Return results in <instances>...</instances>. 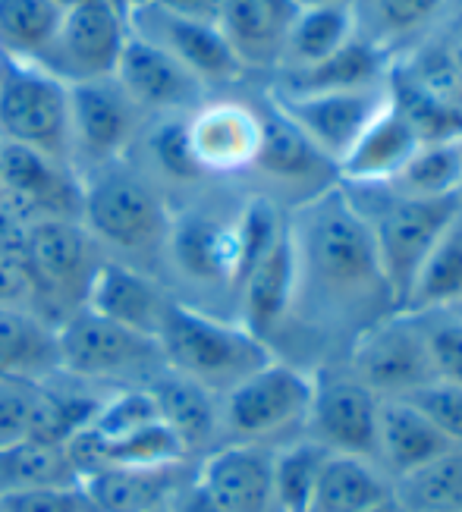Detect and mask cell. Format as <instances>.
I'll list each match as a JSON object with an SVG mask.
<instances>
[{
	"mask_svg": "<svg viewBox=\"0 0 462 512\" xmlns=\"http://www.w3.org/2000/svg\"><path fill=\"white\" fill-rule=\"evenodd\" d=\"M60 16L54 0H0V57L35 63L51 44Z\"/></svg>",
	"mask_w": 462,
	"mask_h": 512,
	"instance_id": "36",
	"label": "cell"
},
{
	"mask_svg": "<svg viewBox=\"0 0 462 512\" xmlns=\"http://www.w3.org/2000/svg\"><path fill=\"white\" fill-rule=\"evenodd\" d=\"M459 154H462V139H459ZM459 195H462V186H459Z\"/></svg>",
	"mask_w": 462,
	"mask_h": 512,
	"instance_id": "55",
	"label": "cell"
},
{
	"mask_svg": "<svg viewBox=\"0 0 462 512\" xmlns=\"http://www.w3.org/2000/svg\"><path fill=\"white\" fill-rule=\"evenodd\" d=\"M393 500L403 512H462V450L450 447L415 472L400 475Z\"/></svg>",
	"mask_w": 462,
	"mask_h": 512,
	"instance_id": "35",
	"label": "cell"
},
{
	"mask_svg": "<svg viewBox=\"0 0 462 512\" xmlns=\"http://www.w3.org/2000/svg\"><path fill=\"white\" fill-rule=\"evenodd\" d=\"M390 95L378 88H352V92H321V95H277L274 107L290 117L312 145L340 164L349 148L359 142L371 120L387 107Z\"/></svg>",
	"mask_w": 462,
	"mask_h": 512,
	"instance_id": "13",
	"label": "cell"
},
{
	"mask_svg": "<svg viewBox=\"0 0 462 512\" xmlns=\"http://www.w3.org/2000/svg\"><path fill=\"white\" fill-rule=\"evenodd\" d=\"M158 512H167V509H158Z\"/></svg>",
	"mask_w": 462,
	"mask_h": 512,
	"instance_id": "56",
	"label": "cell"
},
{
	"mask_svg": "<svg viewBox=\"0 0 462 512\" xmlns=\"http://www.w3.org/2000/svg\"><path fill=\"white\" fill-rule=\"evenodd\" d=\"M154 399L158 418L176 434L186 453H198L214 443L220 434V406L208 387L164 368L145 384Z\"/></svg>",
	"mask_w": 462,
	"mask_h": 512,
	"instance_id": "23",
	"label": "cell"
},
{
	"mask_svg": "<svg viewBox=\"0 0 462 512\" xmlns=\"http://www.w3.org/2000/svg\"><path fill=\"white\" fill-rule=\"evenodd\" d=\"M453 443L440 434L431 421L418 412L409 399L393 396L381 399L378 406V437H374V453H381L390 472L409 475L418 465L447 453Z\"/></svg>",
	"mask_w": 462,
	"mask_h": 512,
	"instance_id": "27",
	"label": "cell"
},
{
	"mask_svg": "<svg viewBox=\"0 0 462 512\" xmlns=\"http://www.w3.org/2000/svg\"><path fill=\"white\" fill-rule=\"evenodd\" d=\"M0 142L26 145L66 161L70 136V88L29 60L0 57Z\"/></svg>",
	"mask_w": 462,
	"mask_h": 512,
	"instance_id": "4",
	"label": "cell"
},
{
	"mask_svg": "<svg viewBox=\"0 0 462 512\" xmlns=\"http://www.w3.org/2000/svg\"><path fill=\"white\" fill-rule=\"evenodd\" d=\"M195 484L227 512H274V453L261 443H227L211 450Z\"/></svg>",
	"mask_w": 462,
	"mask_h": 512,
	"instance_id": "15",
	"label": "cell"
},
{
	"mask_svg": "<svg viewBox=\"0 0 462 512\" xmlns=\"http://www.w3.org/2000/svg\"><path fill=\"white\" fill-rule=\"evenodd\" d=\"M384 51L362 38H349L337 54H330L312 66L286 70L280 95H321V92H352L371 88L381 76Z\"/></svg>",
	"mask_w": 462,
	"mask_h": 512,
	"instance_id": "30",
	"label": "cell"
},
{
	"mask_svg": "<svg viewBox=\"0 0 462 512\" xmlns=\"http://www.w3.org/2000/svg\"><path fill=\"white\" fill-rule=\"evenodd\" d=\"M349 38H356V22H352L349 4H308L293 22L280 63H286V70L312 66L337 54Z\"/></svg>",
	"mask_w": 462,
	"mask_h": 512,
	"instance_id": "33",
	"label": "cell"
},
{
	"mask_svg": "<svg viewBox=\"0 0 462 512\" xmlns=\"http://www.w3.org/2000/svg\"><path fill=\"white\" fill-rule=\"evenodd\" d=\"M365 512H403V509L396 506V500L390 497V500H384V503H378V506H371V509H365Z\"/></svg>",
	"mask_w": 462,
	"mask_h": 512,
	"instance_id": "51",
	"label": "cell"
},
{
	"mask_svg": "<svg viewBox=\"0 0 462 512\" xmlns=\"http://www.w3.org/2000/svg\"><path fill=\"white\" fill-rule=\"evenodd\" d=\"M92 387L95 384L76 381L63 371L54 374L51 381L35 384L26 437L63 450L79 431L92 425L95 412L104 403L107 393H95Z\"/></svg>",
	"mask_w": 462,
	"mask_h": 512,
	"instance_id": "25",
	"label": "cell"
},
{
	"mask_svg": "<svg viewBox=\"0 0 462 512\" xmlns=\"http://www.w3.org/2000/svg\"><path fill=\"white\" fill-rule=\"evenodd\" d=\"M252 164L268 176H274V180L305 183V180H315V176L334 161L324 158L312 145V139H308L290 117H283L277 107H271L268 114L258 120V145H255Z\"/></svg>",
	"mask_w": 462,
	"mask_h": 512,
	"instance_id": "29",
	"label": "cell"
},
{
	"mask_svg": "<svg viewBox=\"0 0 462 512\" xmlns=\"http://www.w3.org/2000/svg\"><path fill=\"white\" fill-rule=\"evenodd\" d=\"M60 374L57 327L35 308L0 305V381L44 384Z\"/></svg>",
	"mask_w": 462,
	"mask_h": 512,
	"instance_id": "21",
	"label": "cell"
},
{
	"mask_svg": "<svg viewBox=\"0 0 462 512\" xmlns=\"http://www.w3.org/2000/svg\"><path fill=\"white\" fill-rule=\"evenodd\" d=\"M425 346L437 381L462 384V321H444L425 330Z\"/></svg>",
	"mask_w": 462,
	"mask_h": 512,
	"instance_id": "46",
	"label": "cell"
},
{
	"mask_svg": "<svg viewBox=\"0 0 462 512\" xmlns=\"http://www.w3.org/2000/svg\"><path fill=\"white\" fill-rule=\"evenodd\" d=\"M60 371L85 384L145 387L161 374L164 355L154 337L107 321L88 308H76L57 324Z\"/></svg>",
	"mask_w": 462,
	"mask_h": 512,
	"instance_id": "3",
	"label": "cell"
},
{
	"mask_svg": "<svg viewBox=\"0 0 462 512\" xmlns=\"http://www.w3.org/2000/svg\"><path fill=\"white\" fill-rule=\"evenodd\" d=\"M151 421H158V409L145 387H120L104 396L101 409L95 412L88 431H95L101 440H117L132 431H139Z\"/></svg>",
	"mask_w": 462,
	"mask_h": 512,
	"instance_id": "42",
	"label": "cell"
},
{
	"mask_svg": "<svg viewBox=\"0 0 462 512\" xmlns=\"http://www.w3.org/2000/svg\"><path fill=\"white\" fill-rule=\"evenodd\" d=\"M158 346L170 371L208 387L211 393L233 390L242 377L274 359L268 343L242 324L220 321L176 299H170L164 311Z\"/></svg>",
	"mask_w": 462,
	"mask_h": 512,
	"instance_id": "2",
	"label": "cell"
},
{
	"mask_svg": "<svg viewBox=\"0 0 462 512\" xmlns=\"http://www.w3.org/2000/svg\"><path fill=\"white\" fill-rule=\"evenodd\" d=\"M378 406L381 399L356 377H321L315 381L308 425L330 453L368 456L378 437Z\"/></svg>",
	"mask_w": 462,
	"mask_h": 512,
	"instance_id": "14",
	"label": "cell"
},
{
	"mask_svg": "<svg viewBox=\"0 0 462 512\" xmlns=\"http://www.w3.org/2000/svg\"><path fill=\"white\" fill-rule=\"evenodd\" d=\"M283 220L277 217V208L268 198H252L242 208L239 220L233 224V242H236V267H233V286H239L249 277L252 267L271 252V246L283 233Z\"/></svg>",
	"mask_w": 462,
	"mask_h": 512,
	"instance_id": "41",
	"label": "cell"
},
{
	"mask_svg": "<svg viewBox=\"0 0 462 512\" xmlns=\"http://www.w3.org/2000/svg\"><path fill=\"white\" fill-rule=\"evenodd\" d=\"M0 512H4V509H0Z\"/></svg>",
	"mask_w": 462,
	"mask_h": 512,
	"instance_id": "57",
	"label": "cell"
},
{
	"mask_svg": "<svg viewBox=\"0 0 462 512\" xmlns=\"http://www.w3.org/2000/svg\"><path fill=\"white\" fill-rule=\"evenodd\" d=\"M242 289V327L255 333L258 340H268L280 327L286 311L296 302L299 293V261L293 246V230L290 224L283 227L280 239L271 246L249 277L239 283Z\"/></svg>",
	"mask_w": 462,
	"mask_h": 512,
	"instance_id": "19",
	"label": "cell"
},
{
	"mask_svg": "<svg viewBox=\"0 0 462 512\" xmlns=\"http://www.w3.org/2000/svg\"><path fill=\"white\" fill-rule=\"evenodd\" d=\"M79 484L70 459L60 447H48L29 437L10 440L0 447V500H7L35 487H60Z\"/></svg>",
	"mask_w": 462,
	"mask_h": 512,
	"instance_id": "34",
	"label": "cell"
},
{
	"mask_svg": "<svg viewBox=\"0 0 462 512\" xmlns=\"http://www.w3.org/2000/svg\"><path fill=\"white\" fill-rule=\"evenodd\" d=\"M167 305L170 296L158 280L120 261H104L95 267L82 302V308L95 311V315L154 340H158Z\"/></svg>",
	"mask_w": 462,
	"mask_h": 512,
	"instance_id": "16",
	"label": "cell"
},
{
	"mask_svg": "<svg viewBox=\"0 0 462 512\" xmlns=\"http://www.w3.org/2000/svg\"><path fill=\"white\" fill-rule=\"evenodd\" d=\"M167 512H227V509H220L192 478L189 484H183L180 491H176V497L170 500Z\"/></svg>",
	"mask_w": 462,
	"mask_h": 512,
	"instance_id": "50",
	"label": "cell"
},
{
	"mask_svg": "<svg viewBox=\"0 0 462 512\" xmlns=\"http://www.w3.org/2000/svg\"><path fill=\"white\" fill-rule=\"evenodd\" d=\"M390 186L393 195H418V198H437V195H459L462 186V154L459 139L422 145L409 164L393 176Z\"/></svg>",
	"mask_w": 462,
	"mask_h": 512,
	"instance_id": "39",
	"label": "cell"
},
{
	"mask_svg": "<svg viewBox=\"0 0 462 512\" xmlns=\"http://www.w3.org/2000/svg\"><path fill=\"white\" fill-rule=\"evenodd\" d=\"M0 305H22L32 308V286L22 267L0 258Z\"/></svg>",
	"mask_w": 462,
	"mask_h": 512,
	"instance_id": "48",
	"label": "cell"
},
{
	"mask_svg": "<svg viewBox=\"0 0 462 512\" xmlns=\"http://www.w3.org/2000/svg\"><path fill=\"white\" fill-rule=\"evenodd\" d=\"M70 88V136L73 148L92 161H114L132 136V104L123 88L110 79L76 82Z\"/></svg>",
	"mask_w": 462,
	"mask_h": 512,
	"instance_id": "18",
	"label": "cell"
},
{
	"mask_svg": "<svg viewBox=\"0 0 462 512\" xmlns=\"http://www.w3.org/2000/svg\"><path fill=\"white\" fill-rule=\"evenodd\" d=\"M409 403L422 412L431 425L444 434L453 447H462V384H450V381H428L425 387L412 390Z\"/></svg>",
	"mask_w": 462,
	"mask_h": 512,
	"instance_id": "43",
	"label": "cell"
},
{
	"mask_svg": "<svg viewBox=\"0 0 462 512\" xmlns=\"http://www.w3.org/2000/svg\"><path fill=\"white\" fill-rule=\"evenodd\" d=\"M129 29L126 16L110 0H82L63 10L60 26L35 66L48 70L66 85L110 79Z\"/></svg>",
	"mask_w": 462,
	"mask_h": 512,
	"instance_id": "8",
	"label": "cell"
},
{
	"mask_svg": "<svg viewBox=\"0 0 462 512\" xmlns=\"http://www.w3.org/2000/svg\"><path fill=\"white\" fill-rule=\"evenodd\" d=\"M151 4H158L161 10H167L173 16L195 19V22H211V26H217L220 4H224V0H151Z\"/></svg>",
	"mask_w": 462,
	"mask_h": 512,
	"instance_id": "49",
	"label": "cell"
},
{
	"mask_svg": "<svg viewBox=\"0 0 462 512\" xmlns=\"http://www.w3.org/2000/svg\"><path fill=\"white\" fill-rule=\"evenodd\" d=\"M444 0H349L356 38L384 51V44L403 38L440 10Z\"/></svg>",
	"mask_w": 462,
	"mask_h": 512,
	"instance_id": "37",
	"label": "cell"
},
{
	"mask_svg": "<svg viewBox=\"0 0 462 512\" xmlns=\"http://www.w3.org/2000/svg\"><path fill=\"white\" fill-rule=\"evenodd\" d=\"M0 208L13 211L26 224L35 220L82 214V183L70 164L26 145L0 142Z\"/></svg>",
	"mask_w": 462,
	"mask_h": 512,
	"instance_id": "10",
	"label": "cell"
},
{
	"mask_svg": "<svg viewBox=\"0 0 462 512\" xmlns=\"http://www.w3.org/2000/svg\"><path fill=\"white\" fill-rule=\"evenodd\" d=\"M462 302V214L434 242L418 267L400 315H431Z\"/></svg>",
	"mask_w": 462,
	"mask_h": 512,
	"instance_id": "31",
	"label": "cell"
},
{
	"mask_svg": "<svg viewBox=\"0 0 462 512\" xmlns=\"http://www.w3.org/2000/svg\"><path fill=\"white\" fill-rule=\"evenodd\" d=\"M4 512H95L85 500L79 484H60V487H35L22 491L7 500H0Z\"/></svg>",
	"mask_w": 462,
	"mask_h": 512,
	"instance_id": "45",
	"label": "cell"
},
{
	"mask_svg": "<svg viewBox=\"0 0 462 512\" xmlns=\"http://www.w3.org/2000/svg\"><path fill=\"white\" fill-rule=\"evenodd\" d=\"M82 227L117 252H148L164 246L170 217L139 176L126 170H98L82 183Z\"/></svg>",
	"mask_w": 462,
	"mask_h": 512,
	"instance_id": "6",
	"label": "cell"
},
{
	"mask_svg": "<svg viewBox=\"0 0 462 512\" xmlns=\"http://www.w3.org/2000/svg\"><path fill=\"white\" fill-rule=\"evenodd\" d=\"M296 4L308 7V4H349V0H296Z\"/></svg>",
	"mask_w": 462,
	"mask_h": 512,
	"instance_id": "52",
	"label": "cell"
},
{
	"mask_svg": "<svg viewBox=\"0 0 462 512\" xmlns=\"http://www.w3.org/2000/svg\"><path fill=\"white\" fill-rule=\"evenodd\" d=\"M167 252L189 280L198 283H233L236 267V242L233 227L220 224L208 214H183L170 220Z\"/></svg>",
	"mask_w": 462,
	"mask_h": 512,
	"instance_id": "24",
	"label": "cell"
},
{
	"mask_svg": "<svg viewBox=\"0 0 462 512\" xmlns=\"http://www.w3.org/2000/svg\"><path fill=\"white\" fill-rule=\"evenodd\" d=\"M299 261V283L312 280L327 296L352 299L368 289L387 293L368 217L349 202L346 192L327 189L302 208L299 224H290ZM390 299V296H387Z\"/></svg>",
	"mask_w": 462,
	"mask_h": 512,
	"instance_id": "1",
	"label": "cell"
},
{
	"mask_svg": "<svg viewBox=\"0 0 462 512\" xmlns=\"http://www.w3.org/2000/svg\"><path fill=\"white\" fill-rule=\"evenodd\" d=\"M110 4H117V7H120V10H126V7H129V4H132V0H110Z\"/></svg>",
	"mask_w": 462,
	"mask_h": 512,
	"instance_id": "53",
	"label": "cell"
},
{
	"mask_svg": "<svg viewBox=\"0 0 462 512\" xmlns=\"http://www.w3.org/2000/svg\"><path fill=\"white\" fill-rule=\"evenodd\" d=\"M390 497L393 491L365 462V456L327 453L312 497V512H365Z\"/></svg>",
	"mask_w": 462,
	"mask_h": 512,
	"instance_id": "32",
	"label": "cell"
},
{
	"mask_svg": "<svg viewBox=\"0 0 462 512\" xmlns=\"http://www.w3.org/2000/svg\"><path fill=\"white\" fill-rule=\"evenodd\" d=\"M327 447L318 440H299L274 453V503L277 512H312Z\"/></svg>",
	"mask_w": 462,
	"mask_h": 512,
	"instance_id": "38",
	"label": "cell"
},
{
	"mask_svg": "<svg viewBox=\"0 0 462 512\" xmlns=\"http://www.w3.org/2000/svg\"><path fill=\"white\" fill-rule=\"evenodd\" d=\"M299 10L302 4L296 0H224L217 29L242 66H271L283 60Z\"/></svg>",
	"mask_w": 462,
	"mask_h": 512,
	"instance_id": "20",
	"label": "cell"
},
{
	"mask_svg": "<svg viewBox=\"0 0 462 512\" xmlns=\"http://www.w3.org/2000/svg\"><path fill=\"white\" fill-rule=\"evenodd\" d=\"M114 82L136 107L176 110L189 107L202 95L198 82L180 60H173L164 48L148 38L129 32L114 66Z\"/></svg>",
	"mask_w": 462,
	"mask_h": 512,
	"instance_id": "17",
	"label": "cell"
},
{
	"mask_svg": "<svg viewBox=\"0 0 462 512\" xmlns=\"http://www.w3.org/2000/svg\"><path fill=\"white\" fill-rule=\"evenodd\" d=\"M418 148H422V142H418L415 129L387 101V107L371 120V126L337 167L352 183H390Z\"/></svg>",
	"mask_w": 462,
	"mask_h": 512,
	"instance_id": "26",
	"label": "cell"
},
{
	"mask_svg": "<svg viewBox=\"0 0 462 512\" xmlns=\"http://www.w3.org/2000/svg\"><path fill=\"white\" fill-rule=\"evenodd\" d=\"M189 139L202 170H236L255 158L258 117L236 104H214L189 123Z\"/></svg>",
	"mask_w": 462,
	"mask_h": 512,
	"instance_id": "28",
	"label": "cell"
},
{
	"mask_svg": "<svg viewBox=\"0 0 462 512\" xmlns=\"http://www.w3.org/2000/svg\"><path fill=\"white\" fill-rule=\"evenodd\" d=\"M95 434V431H92ZM98 437V434H95ZM98 453H101V469L104 465H129V469H161V465H180L186 462L183 443L164 425V421H151V425L132 431L117 440H101L98 437Z\"/></svg>",
	"mask_w": 462,
	"mask_h": 512,
	"instance_id": "40",
	"label": "cell"
},
{
	"mask_svg": "<svg viewBox=\"0 0 462 512\" xmlns=\"http://www.w3.org/2000/svg\"><path fill=\"white\" fill-rule=\"evenodd\" d=\"M352 377L378 399L409 396L434 381L425 330L396 311L393 318L371 324L352 349Z\"/></svg>",
	"mask_w": 462,
	"mask_h": 512,
	"instance_id": "11",
	"label": "cell"
},
{
	"mask_svg": "<svg viewBox=\"0 0 462 512\" xmlns=\"http://www.w3.org/2000/svg\"><path fill=\"white\" fill-rule=\"evenodd\" d=\"M126 29L164 48L173 60H180L198 82H230L246 66L233 54L230 41L211 22H195L161 10L151 0H132L123 10Z\"/></svg>",
	"mask_w": 462,
	"mask_h": 512,
	"instance_id": "12",
	"label": "cell"
},
{
	"mask_svg": "<svg viewBox=\"0 0 462 512\" xmlns=\"http://www.w3.org/2000/svg\"><path fill=\"white\" fill-rule=\"evenodd\" d=\"M459 214H462V195H437V198L393 195L381 208V214L368 220L393 311L403 308L418 267H422V261L434 249V242L444 236V230Z\"/></svg>",
	"mask_w": 462,
	"mask_h": 512,
	"instance_id": "5",
	"label": "cell"
},
{
	"mask_svg": "<svg viewBox=\"0 0 462 512\" xmlns=\"http://www.w3.org/2000/svg\"><path fill=\"white\" fill-rule=\"evenodd\" d=\"M92 236L82 220H35L26 239V277L32 286V302L51 308H70V315L85 302L88 280L95 274Z\"/></svg>",
	"mask_w": 462,
	"mask_h": 512,
	"instance_id": "9",
	"label": "cell"
},
{
	"mask_svg": "<svg viewBox=\"0 0 462 512\" xmlns=\"http://www.w3.org/2000/svg\"><path fill=\"white\" fill-rule=\"evenodd\" d=\"M186 462L161 465V469H129V465H104V469L79 478L85 500L95 512H158L167 509L183 484Z\"/></svg>",
	"mask_w": 462,
	"mask_h": 512,
	"instance_id": "22",
	"label": "cell"
},
{
	"mask_svg": "<svg viewBox=\"0 0 462 512\" xmlns=\"http://www.w3.org/2000/svg\"><path fill=\"white\" fill-rule=\"evenodd\" d=\"M32 384L0 381V447L10 440L26 437L29 412H32Z\"/></svg>",
	"mask_w": 462,
	"mask_h": 512,
	"instance_id": "47",
	"label": "cell"
},
{
	"mask_svg": "<svg viewBox=\"0 0 462 512\" xmlns=\"http://www.w3.org/2000/svg\"><path fill=\"white\" fill-rule=\"evenodd\" d=\"M453 60H456V63H459V70H462V44H459V51H456V54H453Z\"/></svg>",
	"mask_w": 462,
	"mask_h": 512,
	"instance_id": "54",
	"label": "cell"
},
{
	"mask_svg": "<svg viewBox=\"0 0 462 512\" xmlns=\"http://www.w3.org/2000/svg\"><path fill=\"white\" fill-rule=\"evenodd\" d=\"M151 154L158 167L173 176V180H195L202 176V164L195 158V148L189 139V123L183 120H164L158 129L151 132Z\"/></svg>",
	"mask_w": 462,
	"mask_h": 512,
	"instance_id": "44",
	"label": "cell"
},
{
	"mask_svg": "<svg viewBox=\"0 0 462 512\" xmlns=\"http://www.w3.org/2000/svg\"><path fill=\"white\" fill-rule=\"evenodd\" d=\"M315 377L293 365L268 362L224 393L220 428L236 443H261L308 421Z\"/></svg>",
	"mask_w": 462,
	"mask_h": 512,
	"instance_id": "7",
	"label": "cell"
}]
</instances>
